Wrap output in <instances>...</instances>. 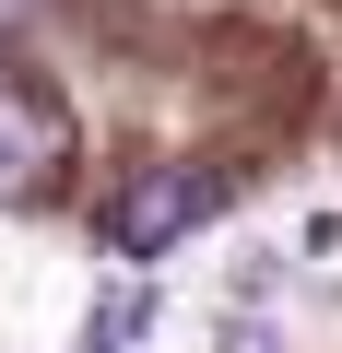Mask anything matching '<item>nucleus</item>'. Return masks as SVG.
Wrapping results in <instances>:
<instances>
[{"label": "nucleus", "instance_id": "f257e3e1", "mask_svg": "<svg viewBox=\"0 0 342 353\" xmlns=\"http://www.w3.org/2000/svg\"><path fill=\"white\" fill-rule=\"evenodd\" d=\"M225 212V176L213 165H142L130 189L106 201V259H165L178 236H201Z\"/></svg>", "mask_w": 342, "mask_h": 353}, {"label": "nucleus", "instance_id": "7ed1b4c3", "mask_svg": "<svg viewBox=\"0 0 342 353\" xmlns=\"http://www.w3.org/2000/svg\"><path fill=\"white\" fill-rule=\"evenodd\" d=\"M153 330H165V283H118V294L83 318V353H142Z\"/></svg>", "mask_w": 342, "mask_h": 353}, {"label": "nucleus", "instance_id": "f03ea898", "mask_svg": "<svg viewBox=\"0 0 342 353\" xmlns=\"http://www.w3.org/2000/svg\"><path fill=\"white\" fill-rule=\"evenodd\" d=\"M71 165V118H59V94H24V83H0V189H48V176Z\"/></svg>", "mask_w": 342, "mask_h": 353}, {"label": "nucleus", "instance_id": "20e7f679", "mask_svg": "<svg viewBox=\"0 0 342 353\" xmlns=\"http://www.w3.org/2000/svg\"><path fill=\"white\" fill-rule=\"evenodd\" d=\"M225 353H283V330L272 318H225Z\"/></svg>", "mask_w": 342, "mask_h": 353}, {"label": "nucleus", "instance_id": "39448f33", "mask_svg": "<svg viewBox=\"0 0 342 353\" xmlns=\"http://www.w3.org/2000/svg\"><path fill=\"white\" fill-rule=\"evenodd\" d=\"M0 24H36V0H0Z\"/></svg>", "mask_w": 342, "mask_h": 353}]
</instances>
